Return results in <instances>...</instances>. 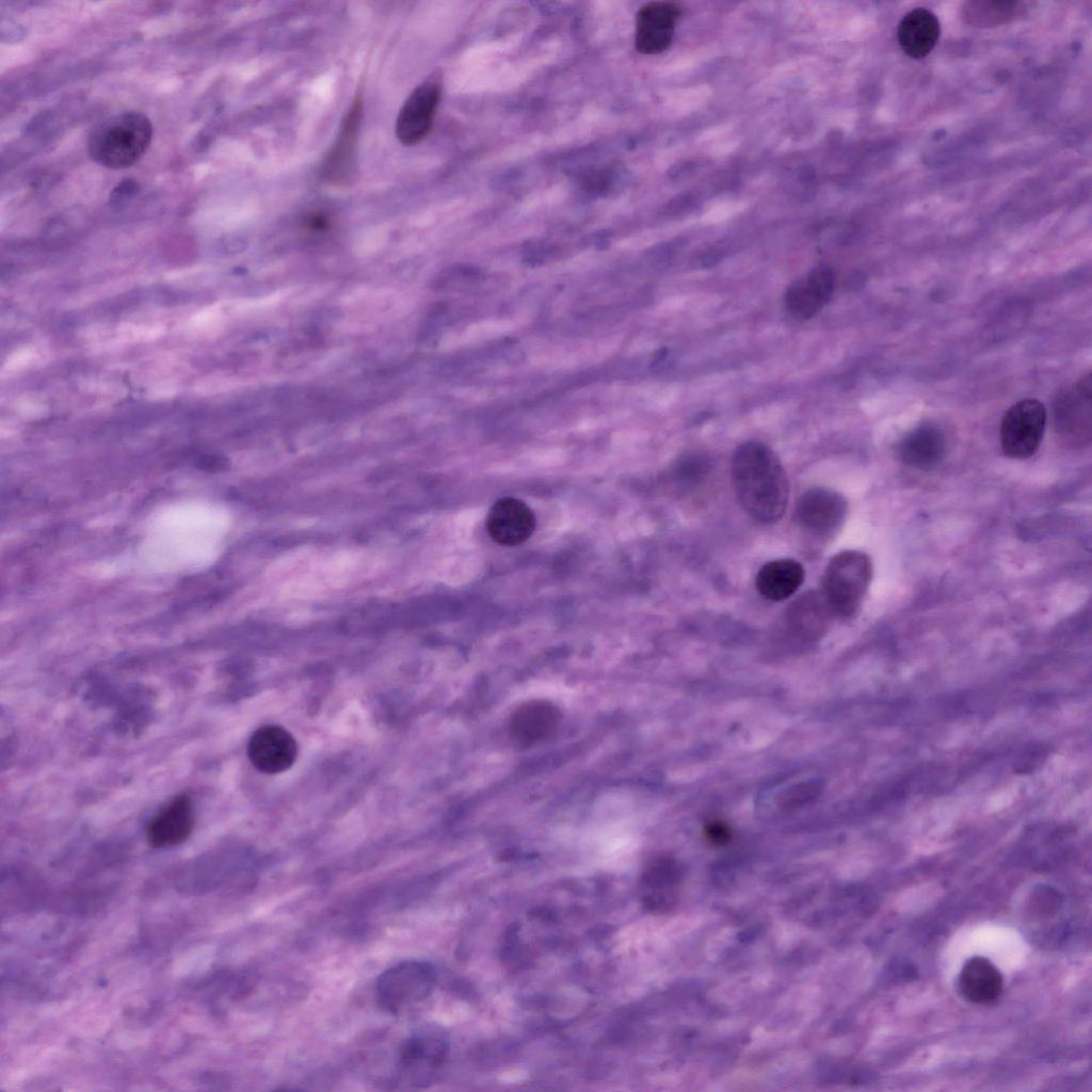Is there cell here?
Segmentation results:
<instances>
[{
    "label": "cell",
    "instance_id": "6da1fadb",
    "mask_svg": "<svg viewBox=\"0 0 1092 1092\" xmlns=\"http://www.w3.org/2000/svg\"><path fill=\"white\" fill-rule=\"evenodd\" d=\"M730 476L743 512L755 523L773 525L785 515L789 482L783 464L766 444L749 440L737 447Z\"/></svg>",
    "mask_w": 1092,
    "mask_h": 1092
},
{
    "label": "cell",
    "instance_id": "7a4b0ae2",
    "mask_svg": "<svg viewBox=\"0 0 1092 1092\" xmlns=\"http://www.w3.org/2000/svg\"><path fill=\"white\" fill-rule=\"evenodd\" d=\"M152 140L149 118L138 111L116 113L97 123L87 138L91 159L107 168L123 170L135 164Z\"/></svg>",
    "mask_w": 1092,
    "mask_h": 1092
},
{
    "label": "cell",
    "instance_id": "3957f363",
    "mask_svg": "<svg viewBox=\"0 0 1092 1092\" xmlns=\"http://www.w3.org/2000/svg\"><path fill=\"white\" fill-rule=\"evenodd\" d=\"M872 579L870 557L848 549L830 559L821 593L835 617L850 619L860 609Z\"/></svg>",
    "mask_w": 1092,
    "mask_h": 1092
},
{
    "label": "cell",
    "instance_id": "277c9868",
    "mask_svg": "<svg viewBox=\"0 0 1092 1092\" xmlns=\"http://www.w3.org/2000/svg\"><path fill=\"white\" fill-rule=\"evenodd\" d=\"M436 983L434 967L421 961H404L390 966L378 978L375 995L379 1005L397 1014L425 999Z\"/></svg>",
    "mask_w": 1092,
    "mask_h": 1092
},
{
    "label": "cell",
    "instance_id": "5b68a950",
    "mask_svg": "<svg viewBox=\"0 0 1092 1092\" xmlns=\"http://www.w3.org/2000/svg\"><path fill=\"white\" fill-rule=\"evenodd\" d=\"M448 1050L446 1038L434 1028L414 1032L402 1045L397 1066L396 1082L411 1088H423L433 1082Z\"/></svg>",
    "mask_w": 1092,
    "mask_h": 1092
},
{
    "label": "cell",
    "instance_id": "8992f818",
    "mask_svg": "<svg viewBox=\"0 0 1092 1092\" xmlns=\"http://www.w3.org/2000/svg\"><path fill=\"white\" fill-rule=\"evenodd\" d=\"M1046 418L1045 406L1037 399H1024L1010 406L1000 424L1003 454L1015 460L1032 456L1042 441Z\"/></svg>",
    "mask_w": 1092,
    "mask_h": 1092
},
{
    "label": "cell",
    "instance_id": "52a82bcc",
    "mask_svg": "<svg viewBox=\"0 0 1092 1092\" xmlns=\"http://www.w3.org/2000/svg\"><path fill=\"white\" fill-rule=\"evenodd\" d=\"M848 512L846 498L837 491L816 486L804 492L794 505V520L805 532L825 537L842 526Z\"/></svg>",
    "mask_w": 1092,
    "mask_h": 1092
},
{
    "label": "cell",
    "instance_id": "ba28073f",
    "mask_svg": "<svg viewBox=\"0 0 1092 1092\" xmlns=\"http://www.w3.org/2000/svg\"><path fill=\"white\" fill-rule=\"evenodd\" d=\"M441 96V83L432 76L404 101L396 121V135L406 146L421 142L431 131Z\"/></svg>",
    "mask_w": 1092,
    "mask_h": 1092
},
{
    "label": "cell",
    "instance_id": "9c48e42d",
    "mask_svg": "<svg viewBox=\"0 0 1092 1092\" xmlns=\"http://www.w3.org/2000/svg\"><path fill=\"white\" fill-rule=\"evenodd\" d=\"M252 765L262 773L276 774L288 770L298 756L294 737L279 725L257 728L247 743Z\"/></svg>",
    "mask_w": 1092,
    "mask_h": 1092
},
{
    "label": "cell",
    "instance_id": "30bf717a",
    "mask_svg": "<svg viewBox=\"0 0 1092 1092\" xmlns=\"http://www.w3.org/2000/svg\"><path fill=\"white\" fill-rule=\"evenodd\" d=\"M681 15L680 7L669 1L645 3L636 16V49L643 54L665 51L673 39L675 26Z\"/></svg>",
    "mask_w": 1092,
    "mask_h": 1092
},
{
    "label": "cell",
    "instance_id": "8fae6325",
    "mask_svg": "<svg viewBox=\"0 0 1092 1092\" xmlns=\"http://www.w3.org/2000/svg\"><path fill=\"white\" fill-rule=\"evenodd\" d=\"M835 274L832 268L820 264L793 280L785 293L788 314L797 320L816 316L832 299Z\"/></svg>",
    "mask_w": 1092,
    "mask_h": 1092
},
{
    "label": "cell",
    "instance_id": "7c38bea8",
    "mask_svg": "<svg viewBox=\"0 0 1092 1092\" xmlns=\"http://www.w3.org/2000/svg\"><path fill=\"white\" fill-rule=\"evenodd\" d=\"M536 520L532 510L514 497L498 499L489 509L486 529L497 544L517 546L526 542L535 529Z\"/></svg>",
    "mask_w": 1092,
    "mask_h": 1092
},
{
    "label": "cell",
    "instance_id": "4fadbf2b",
    "mask_svg": "<svg viewBox=\"0 0 1092 1092\" xmlns=\"http://www.w3.org/2000/svg\"><path fill=\"white\" fill-rule=\"evenodd\" d=\"M1091 378L1090 373L1070 387L1057 401L1055 423L1067 440L1083 443L1091 434Z\"/></svg>",
    "mask_w": 1092,
    "mask_h": 1092
},
{
    "label": "cell",
    "instance_id": "5bb4252c",
    "mask_svg": "<svg viewBox=\"0 0 1092 1092\" xmlns=\"http://www.w3.org/2000/svg\"><path fill=\"white\" fill-rule=\"evenodd\" d=\"M363 102L356 96L343 121L341 130L322 167V178L331 184H344L350 180L355 163Z\"/></svg>",
    "mask_w": 1092,
    "mask_h": 1092
},
{
    "label": "cell",
    "instance_id": "9a60e30c",
    "mask_svg": "<svg viewBox=\"0 0 1092 1092\" xmlns=\"http://www.w3.org/2000/svg\"><path fill=\"white\" fill-rule=\"evenodd\" d=\"M193 829L192 800L188 794H179L163 806L149 821L146 837L151 847L165 848L186 841Z\"/></svg>",
    "mask_w": 1092,
    "mask_h": 1092
},
{
    "label": "cell",
    "instance_id": "2e32d148",
    "mask_svg": "<svg viewBox=\"0 0 1092 1092\" xmlns=\"http://www.w3.org/2000/svg\"><path fill=\"white\" fill-rule=\"evenodd\" d=\"M562 713L558 706L546 700H530L518 706L511 714V736L525 745L545 741L558 728Z\"/></svg>",
    "mask_w": 1092,
    "mask_h": 1092
},
{
    "label": "cell",
    "instance_id": "e0dca14e",
    "mask_svg": "<svg viewBox=\"0 0 1092 1092\" xmlns=\"http://www.w3.org/2000/svg\"><path fill=\"white\" fill-rule=\"evenodd\" d=\"M834 617L821 591L810 590L788 606L784 621L793 636L814 640L822 637Z\"/></svg>",
    "mask_w": 1092,
    "mask_h": 1092
},
{
    "label": "cell",
    "instance_id": "ac0fdd59",
    "mask_svg": "<svg viewBox=\"0 0 1092 1092\" xmlns=\"http://www.w3.org/2000/svg\"><path fill=\"white\" fill-rule=\"evenodd\" d=\"M941 34L940 21L935 14L925 7L906 13L897 29L901 49L913 59L927 57L935 47Z\"/></svg>",
    "mask_w": 1092,
    "mask_h": 1092
},
{
    "label": "cell",
    "instance_id": "d6986e66",
    "mask_svg": "<svg viewBox=\"0 0 1092 1092\" xmlns=\"http://www.w3.org/2000/svg\"><path fill=\"white\" fill-rule=\"evenodd\" d=\"M959 991L966 1000L987 1003L997 999L1003 989V978L998 968L984 957H973L962 967Z\"/></svg>",
    "mask_w": 1092,
    "mask_h": 1092
},
{
    "label": "cell",
    "instance_id": "ffe728a7",
    "mask_svg": "<svg viewBox=\"0 0 1092 1092\" xmlns=\"http://www.w3.org/2000/svg\"><path fill=\"white\" fill-rule=\"evenodd\" d=\"M945 450L946 440L942 430L933 423H922L901 439L899 456L910 467L927 469L943 459Z\"/></svg>",
    "mask_w": 1092,
    "mask_h": 1092
},
{
    "label": "cell",
    "instance_id": "44dd1931",
    "mask_svg": "<svg viewBox=\"0 0 1092 1092\" xmlns=\"http://www.w3.org/2000/svg\"><path fill=\"white\" fill-rule=\"evenodd\" d=\"M805 578L803 565L794 559H776L766 562L757 572L755 584L766 599L782 601L791 597Z\"/></svg>",
    "mask_w": 1092,
    "mask_h": 1092
},
{
    "label": "cell",
    "instance_id": "7402d4cb",
    "mask_svg": "<svg viewBox=\"0 0 1092 1092\" xmlns=\"http://www.w3.org/2000/svg\"><path fill=\"white\" fill-rule=\"evenodd\" d=\"M1017 4L1016 2H973L966 15L978 25H991L992 20L999 22L1000 19L1011 17L1017 10Z\"/></svg>",
    "mask_w": 1092,
    "mask_h": 1092
},
{
    "label": "cell",
    "instance_id": "603a6c76",
    "mask_svg": "<svg viewBox=\"0 0 1092 1092\" xmlns=\"http://www.w3.org/2000/svg\"><path fill=\"white\" fill-rule=\"evenodd\" d=\"M141 187L132 178H125L119 181L110 192L109 202L113 206H119L139 194Z\"/></svg>",
    "mask_w": 1092,
    "mask_h": 1092
},
{
    "label": "cell",
    "instance_id": "cb8c5ba5",
    "mask_svg": "<svg viewBox=\"0 0 1092 1092\" xmlns=\"http://www.w3.org/2000/svg\"><path fill=\"white\" fill-rule=\"evenodd\" d=\"M328 223L327 216L322 213L311 214L307 219V224L312 229H324L328 226Z\"/></svg>",
    "mask_w": 1092,
    "mask_h": 1092
}]
</instances>
